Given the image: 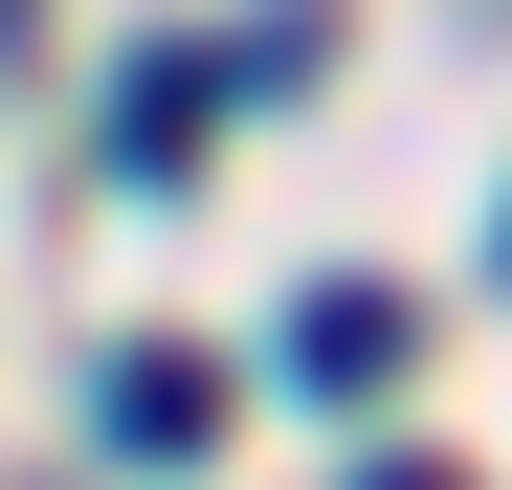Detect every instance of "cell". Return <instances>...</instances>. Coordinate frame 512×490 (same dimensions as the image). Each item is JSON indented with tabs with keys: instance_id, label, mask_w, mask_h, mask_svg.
<instances>
[{
	"instance_id": "obj_1",
	"label": "cell",
	"mask_w": 512,
	"mask_h": 490,
	"mask_svg": "<svg viewBox=\"0 0 512 490\" xmlns=\"http://www.w3.org/2000/svg\"><path fill=\"white\" fill-rule=\"evenodd\" d=\"M245 67H268V45H245ZM245 67H201V45H156L134 90H112V156H134V179H179V156H201V112L245 90Z\"/></svg>"
},
{
	"instance_id": "obj_6",
	"label": "cell",
	"mask_w": 512,
	"mask_h": 490,
	"mask_svg": "<svg viewBox=\"0 0 512 490\" xmlns=\"http://www.w3.org/2000/svg\"><path fill=\"white\" fill-rule=\"evenodd\" d=\"M490 268H512V201H490Z\"/></svg>"
},
{
	"instance_id": "obj_3",
	"label": "cell",
	"mask_w": 512,
	"mask_h": 490,
	"mask_svg": "<svg viewBox=\"0 0 512 490\" xmlns=\"http://www.w3.org/2000/svg\"><path fill=\"white\" fill-rule=\"evenodd\" d=\"M112 446H134V468H201V446H223V379H201V357H112Z\"/></svg>"
},
{
	"instance_id": "obj_2",
	"label": "cell",
	"mask_w": 512,
	"mask_h": 490,
	"mask_svg": "<svg viewBox=\"0 0 512 490\" xmlns=\"http://www.w3.org/2000/svg\"><path fill=\"white\" fill-rule=\"evenodd\" d=\"M401 379V290H312L290 312V401H379Z\"/></svg>"
},
{
	"instance_id": "obj_5",
	"label": "cell",
	"mask_w": 512,
	"mask_h": 490,
	"mask_svg": "<svg viewBox=\"0 0 512 490\" xmlns=\"http://www.w3.org/2000/svg\"><path fill=\"white\" fill-rule=\"evenodd\" d=\"M23 23H45V0H0V67H23Z\"/></svg>"
},
{
	"instance_id": "obj_4",
	"label": "cell",
	"mask_w": 512,
	"mask_h": 490,
	"mask_svg": "<svg viewBox=\"0 0 512 490\" xmlns=\"http://www.w3.org/2000/svg\"><path fill=\"white\" fill-rule=\"evenodd\" d=\"M357 490H468V468H357Z\"/></svg>"
}]
</instances>
